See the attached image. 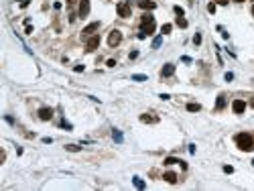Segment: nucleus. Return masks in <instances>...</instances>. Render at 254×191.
I'll use <instances>...</instances> for the list:
<instances>
[{"instance_id": "obj_11", "label": "nucleus", "mask_w": 254, "mask_h": 191, "mask_svg": "<svg viewBox=\"0 0 254 191\" xmlns=\"http://www.w3.org/2000/svg\"><path fill=\"white\" fill-rule=\"evenodd\" d=\"M138 6H140V8H144V10H154V8H157V4H154L153 0H140Z\"/></svg>"}, {"instance_id": "obj_1", "label": "nucleus", "mask_w": 254, "mask_h": 191, "mask_svg": "<svg viewBox=\"0 0 254 191\" xmlns=\"http://www.w3.org/2000/svg\"><path fill=\"white\" fill-rule=\"evenodd\" d=\"M236 145H238V149L240 150H254V140H252V136L248 132H240V134H236Z\"/></svg>"}, {"instance_id": "obj_37", "label": "nucleus", "mask_w": 254, "mask_h": 191, "mask_svg": "<svg viewBox=\"0 0 254 191\" xmlns=\"http://www.w3.org/2000/svg\"><path fill=\"white\" fill-rule=\"evenodd\" d=\"M250 106H252V108H254V98H252V100H250Z\"/></svg>"}, {"instance_id": "obj_34", "label": "nucleus", "mask_w": 254, "mask_h": 191, "mask_svg": "<svg viewBox=\"0 0 254 191\" xmlns=\"http://www.w3.org/2000/svg\"><path fill=\"white\" fill-rule=\"evenodd\" d=\"M29 2H31V0H23V2H20V6H23V8H27V6H29Z\"/></svg>"}, {"instance_id": "obj_38", "label": "nucleus", "mask_w": 254, "mask_h": 191, "mask_svg": "<svg viewBox=\"0 0 254 191\" xmlns=\"http://www.w3.org/2000/svg\"><path fill=\"white\" fill-rule=\"evenodd\" d=\"M234 2H244V0H234Z\"/></svg>"}, {"instance_id": "obj_6", "label": "nucleus", "mask_w": 254, "mask_h": 191, "mask_svg": "<svg viewBox=\"0 0 254 191\" xmlns=\"http://www.w3.org/2000/svg\"><path fill=\"white\" fill-rule=\"evenodd\" d=\"M98 29H100V23H98V20H96V23H92V25H88V27H85L84 29V31H81V37H92V35L94 33H96L98 31Z\"/></svg>"}, {"instance_id": "obj_36", "label": "nucleus", "mask_w": 254, "mask_h": 191, "mask_svg": "<svg viewBox=\"0 0 254 191\" xmlns=\"http://www.w3.org/2000/svg\"><path fill=\"white\" fill-rule=\"evenodd\" d=\"M216 2H218V4H222V6H224V4H228L230 0H216Z\"/></svg>"}, {"instance_id": "obj_27", "label": "nucleus", "mask_w": 254, "mask_h": 191, "mask_svg": "<svg viewBox=\"0 0 254 191\" xmlns=\"http://www.w3.org/2000/svg\"><path fill=\"white\" fill-rule=\"evenodd\" d=\"M224 79H226V81H232V79H234V73H230V71H228L226 75H224Z\"/></svg>"}, {"instance_id": "obj_20", "label": "nucleus", "mask_w": 254, "mask_h": 191, "mask_svg": "<svg viewBox=\"0 0 254 191\" xmlns=\"http://www.w3.org/2000/svg\"><path fill=\"white\" fill-rule=\"evenodd\" d=\"M177 27L185 29V27H187V19H183V16H177Z\"/></svg>"}, {"instance_id": "obj_19", "label": "nucleus", "mask_w": 254, "mask_h": 191, "mask_svg": "<svg viewBox=\"0 0 254 191\" xmlns=\"http://www.w3.org/2000/svg\"><path fill=\"white\" fill-rule=\"evenodd\" d=\"M65 149L69 150V153H79V150H81V146H77V145H67Z\"/></svg>"}, {"instance_id": "obj_35", "label": "nucleus", "mask_w": 254, "mask_h": 191, "mask_svg": "<svg viewBox=\"0 0 254 191\" xmlns=\"http://www.w3.org/2000/svg\"><path fill=\"white\" fill-rule=\"evenodd\" d=\"M65 2H67V6H73V4H75L77 0H65Z\"/></svg>"}, {"instance_id": "obj_25", "label": "nucleus", "mask_w": 254, "mask_h": 191, "mask_svg": "<svg viewBox=\"0 0 254 191\" xmlns=\"http://www.w3.org/2000/svg\"><path fill=\"white\" fill-rule=\"evenodd\" d=\"M193 43H195V45H201V35H199V33H195V37H193Z\"/></svg>"}, {"instance_id": "obj_2", "label": "nucleus", "mask_w": 254, "mask_h": 191, "mask_svg": "<svg viewBox=\"0 0 254 191\" xmlns=\"http://www.w3.org/2000/svg\"><path fill=\"white\" fill-rule=\"evenodd\" d=\"M140 27H143V33L153 35V33H154V29H157V25H154V16H150V14H143V19H140Z\"/></svg>"}, {"instance_id": "obj_29", "label": "nucleus", "mask_w": 254, "mask_h": 191, "mask_svg": "<svg viewBox=\"0 0 254 191\" xmlns=\"http://www.w3.org/2000/svg\"><path fill=\"white\" fill-rule=\"evenodd\" d=\"M224 173H234V167H230V165H226V167H224Z\"/></svg>"}, {"instance_id": "obj_17", "label": "nucleus", "mask_w": 254, "mask_h": 191, "mask_svg": "<svg viewBox=\"0 0 254 191\" xmlns=\"http://www.w3.org/2000/svg\"><path fill=\"white\" fill-rule=\"evenodd\" d=\"M201 110V106H199V104H187V112H199Z\"/></svg>"}, {"instance_id": "obj_33", "label": "nucleus", "mask_w": 254, "mask_h": 191, "mask_svg": "<svg viewBox=\"0 0 254 191\" xmlns=\"http://www.w3.org/2000/svg\"><path fill=\"white\" fill-rule=\"evenodd\" d=\"M61 126H63V128H67V130H71V124H67L65 120H63V122H61Z\"/></svg>"}, {"instance_id": "obj_4", "label": "nucleus", "mask_w": 254, "mask_h": 191, "mask_svg": "<svg viewBox=\"0 0 254 191\" xmlns=\"http://www.w3.org/2000/svg\"><path fill=\"white\" fill-rule=\"evenodd\" d=\"M120 41H122V33L120 31H110V35H108V45L110 47H116V45H120Z\"/></svg>"}, {"instance_id": "obj_16", "label": "nucleus", "mask_w": 254, "mask_h": 191, "mask_svg": "<svg viewBox=\"0 0 254 191\" xmlns=\"http://www.w3.org/2000/svg\"><path fill=\"white\" fill-rule=\"evenodd\" d=\"M132 183H134L136 189H144V187H146V183H144L143 179H140V177H134V179H132Z\"/></svg>"}, {"instance_id": "obj_10", "label": "nucleus", "mask_w": 254, "mask_h": 191, "mask_svg": "<svg viewBox=\"0 0 254 191\" xmlns=\"http://www.w3.org/2000/svg\"><path fill=\"white\" fill-rule=\"evenodd\" d=\"M173 73H175V65H173V63H167L165 67L161 69V75H163V77H171Z\"/></svg>"}, {"instance_id": "obj_39", "label": "nucleus", "mask_w": 254, "mask_h": 191, "mask_svg": "<svg viewBox=\"0 0 254 191\" xmlns=\"http://www.w3.org/2000/svg\"><path fill=\"white\" fill-rule=\"evenodd\" d=\"M252 14H254V6H252Z\"/></svg>"}, {"instance_id": "obj_24", "label": "nucleus", "mask_w": 254, "mask_h": 191, "mask_svg": "<svg viewBox=\"0 0 254 191\" xmlns=\"http://www.w3.org/2000/svg\"><path fill=\"white\" fill-rule=\"evenodd\" d=\"M208 12H212V14L216 12V2H209L208 4Z\"/></svg>"}, {"instance_id": "obj_3", "label": "nucleus", "mask_w": 254, "mask_h": 191, "mask_svg": "<svg viewBox=\"0 0 254 191\" xmlns=\"http://www.w3.org/2000/svg\"><path fill=\"white\" fill-rule=\"evenodd\" d=\"M116 10H118V16H122V19H128V16L132 14V10H130V2H120Z\"/></svg>"}, {"instance_id": "obj_13", "label": "nucleus", "mask_w": 254, "mask_h": 191, "mask_svg": "<svg viewBox=\"0 0 254 191\" xmlns=\"http://www.w3.org/2000/svg\"><path fill=\"white\" fill-rule=\"evenodd\" d=\"M226 108V96H218V102H216V110H224Z\"/></svg>"}, {"instance_id": "obj_8", "label": "nucleus", "mask_w": 254, "mask_h": 191, "mask_svg": "<svg viewBox=\"0 0 254 191\" xmlns=\"http://www.w3.org/2000/svg\"><path fill=\"white\" fill-rule=\"evenodd\" d=\"M89 14V0H79V16L85 19Z\"/></svg>"}, {"instance_id": "obj_5", "label": "nucleus", "mask_w": 254, "mask_h": 191, "mask_svg": "<svg viewBox=\"0 0 254 191\" xmlns=\"http://www.w3.org/2000/svg\"><path fill=\"white\" fill-rule=\"evenodd\" d=\"M98 45H100V37H98V35H92V37L85 41V51H96Z\"/></svg>"}, {"instance_id": "obj_12", "label": "nucleus", "mask_w": 254, "mask_h": 191, "mask_svg": "<svg viewBox=\"0 0 254 191\" xmlns=\"http://www.w3.org/2000/svg\"><path fill=\"white\" fill-rule=\"evenodd\" d=\"M163 179H165L167 183H171V185H173V183H177V175H175L173 171H167L165 175H163Z\"/></svg>"}, {"instance_id": "obj_9", "label": "nucleus", "mask_w": 254, "mask_h": 191, "mask_svg": "<svg viewBox=\"0 0 254 191\" xmlns=\"http://www.w3.org/2000/svg\"><path fill=\"white\" fill-rule=\"evenodd\" d=\"M39 118L41 120H51L53 118V110H51V108H41V110H39Z\"/></svg>"}, {"instance_id": "obj_28", "label": "nucleus", "mask_w": 254, "mask_h": 191, "mask_svg": "<svg viewBox=\"0 0 254 191\" xmlns=\"http://www.w3.org/2000/svg\"><path fill=\"white\" fill-rule=\"evenodd\" d=\"M84 65H75V67H73V71H77V73H81V71H84Z\"/></svg>"}, {"instance_id": "obj_22", "label": "nucleus", "mask_w": 254, "mask_h": 191, "mask_svg": "<svg viewBox=\"0 0 254 191\" xmlns=\"http://www.w3.org/2000/svg\"><path fill=\"white\" fill-rule=\"evenodd\" d=\"M171 29H173V25H169V23H167V25H163V29H161V31H163V35H169V33H171Z\"/></svg>"}, {"instance_id": "obj_31", "label": "nucleus", "mask_w": 254, "mask_h": 191, "mask_svg": "<svg viewBox=\"0 0 254 191\" xmlns=\"http://www.w3.org/2000/svg\"><path fill=\"white\" fill-rule=\"evenodd\" d=\"M106 65H108V67H116V61H114V59H108V63H106Z\"/></svg>"}, {"instance_id": "obj_15", "label": "nucleus", "mask_w": 254, "mask_h": 191, "mask_svg": "<svg viewBox=\"0 0 254 191\" xmlns=\"http://www.w3.org/2000/svg\"><path fill=\"white\" fill-rule=\"evenodd\" d=\"M112 138H114V140L116 142H118V145H120V142H124V136H122V132H120V130H112Z\"/></svg>"}, {"instance_id": "obj_30", "label": "nucleus", "mask_w": 254, "mask_h": 191, "mask_svg": "<svg viewBox=\"0 0 254 191\" xmlns=\"http://www.w3.org/2000/svg\"><path fill=\"white\" fill-rule=\"evenodd\" d=\"M128 57H130V59H136V57H138V51H130V55H128Z\"/></svg>"}, {"instance_id": "obj_14", "label": "nucleus", "mask_w": 254, "mask_h": 191, "mask_svg": "<svg viewBox=\"0 0 254 191\" xmlns=\"http://www.w3.org/2000/svg\"><path fill=\"white\" fill-rule=\"evenodd\" d=\"M140 120H143V122H146V124H154V122H159V118H157V116H149V114H143V116H140Z\"/></svg>"}, {"instance_id": "obj_18", "label": "nucleus", "mask_w": 254, "mask_h": 191, "mask_svg": "<svg viewBox=\"0 0 254 191\" xmlns=\"http://www.w3.org/2000/svg\"><path fill=\"white\" fill-rule=\"evenodd\" d=\"M163 45V37H154L153 39V49H159Z\"/></svg>"}, {"instance_id": "obj_26", "label": "nucleus", "mask_w": 254, "mask_h": 191, "mask_svg": "<svg viewBox=\"0 0 254 191\" xmlns=\"http://www.w3.org/2000/svg\"><path fill=\"white\" fill-rule=\"evenodd\" d=\"M175 14H177V16H183V14H185L183 8H181V6H175Z\"/></svg>"}, {"instance_id": "obj_32", "label": "nucleus", "mask_w": 254, "mask_h": 191, "mask_svg": "<svg viewBox=\"0 0 254 191\" xmlns=\"http://www.w3.org/2000/svg\"><path fill=\"white\" fill-rule=\"evenodd\" d=\"M181 59H183V63H191V57H187V55H183Z\"/></svg>"}, {"instance_id": "obj_21", "label": "nucleus", "mask_w": 254, "mask_h": 191, "mask_svg": "<svg viewBox=\"0 0 254 191\" xmlns=\"http://www.w3.org/2000/svg\"><path fill=\"white\" fill-rule=\"evenodd\" d=\"M132 81H146V75H143V73H134V75H132Z\"/></svg>"}, {"instance_id": "obj_23", "label": "nucleus", "mask_w": 254, "mask_h": 191, "mask_svg": "<svg viewBox=\"0 0 254 191\" xmlns=\"http://www.w3.org/2000/svg\"><path fill=\"white\" fill-rule=\"evenodd\" d=\"M175 163H179V159H175V157H167L165 159V165H175Z\"/></svg>"}, {"instance_id": "obj_7", "label": "nucleus", "mask_w": 254, "mask_h": 191, "mask_svg": "<svg viewBox=\"0 0 254 191\" xmlns=\"http://www.w3.org/2000/svg\"><path fill=\"white\" fill-rule=\"evenodd\" d=\"M232 110H234L236 114H244V110H246V102H244V100H234Z\"/></svg>"}]
</instances>
